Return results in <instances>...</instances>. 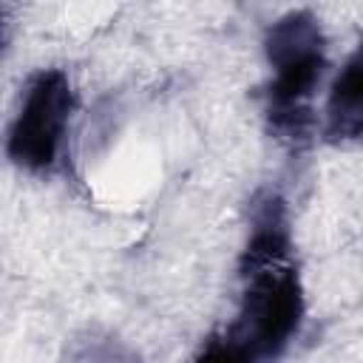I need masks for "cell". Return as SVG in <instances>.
Here are the masks:
<instances>
[{
  "label": "cell",
  "instance_id": "cell-1",
  "mask_svg": "<svg viewBox=\"0 0 363 363\" xmlns=\"http://www.w3.org/2000/svg\"><path fill=\"white\" fill-rule=\"evenodd\" d=\"M264 51L275 71L267 88L269 133L298 150L309 145L315 133L312 96L326 71V37L320 20L309 9L281 14L267 28Z\"/></svg>",
  "mask_w": 363,
  "mask_h": 363
},
{
  "label": "cell",
  "instance_id": "cell-2",
  "mask_svg": "<svg viewBox=\"0 0 363 363\" xmlns=\"http://www.w3.org/2000/svg\"><path fill=\"white\" fill-rule=\"evenodd\" d=\"M244 295L233 323L216 335L244 363L275 360L303 320V286L292 261L241 269Z\"/></svg>",
  "mask_w": 363,
  "mask_h": 363
},
{
  "label": "cell",
  "instance_id": "cell-3",
  "mask_svg": "<svg viewBox=\"0 0 363 363\" xmlns=\"http://www.w3.org/2000/svg\"><path fill=\"white\" fill-rule=\"evenodd\" d=\"M71 111L74 91L65 71H37L28 79L20 111L6 133V156L23 170L48 173L60 159Z\"/></svg>",
  "mask_w": 363,
  "mask_h": 363
},
{
  "label": "cell",
  "instance_id": "cell-4",
  "mask_svg": "<svg viewBox=\"0 0 363 363\" xmlns=\"http://www.w3.org/2000/svg\"><path fill=\"white\" fill-rule=\"evenodd\" d=\"M363 133V57L360 48L343 62L326 99L323 136L332 145L357 142Z\"/></svg>",
  "mask_w": 363,
  "mask_h": 363
},
{
  "label": "cell",
  "instance_id": "cell-5",
  "mask_svg": "<svg viewBox=\"0 0 363 363\" xmlns=\"http://www.w3.org/2000/svg\"><path fill=\"white\" fill-rule=\"evenodd\" d=\"M71 363H142L136 349L105 329H82L68 343Z\"/></svg>",
  "mask_w": 363,
  "mask_h": 363
},
{
  "label": "cell",
  "instance_id": "cell-6",
  "mask_svg": "<svg viewBox=\"0 0 363 363\" xmlns=\"http://www.w3.org/2000/svg\"><path fill=\"white\" fill-rule=\"evenodd\" d=\"M3 40H6V11L0 9V48H3Z\"/></svg>",
  "mask_w": 363,
  "mask_h": 363
}]
</instances>
